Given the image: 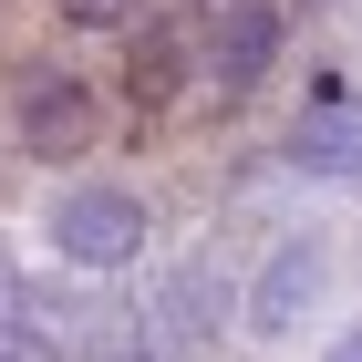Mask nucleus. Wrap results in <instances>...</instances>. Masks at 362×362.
I'll use <instances>...</instances> for the list:
<instances>
[{
	"label": "nucleus",
	"mask_w": 362,
	"mask_h": 362,
	"mask_svg": "<svg viewBox=\"0 0 362 362\" xmlns=\"http://www.w3.org/2000/svg\"><path fill=\"white\" fill-rule=\"evenodd\" d=\"M0 362H62V332H42V321H0Z\"/></svg>",
	"instance_id": "obj_8"
},
{
	"label": "nucleus",
	"mask_w": 362,
	"mask_h": 362,
	"mask_svg": "<svg viewBox=\"0 0 362 362\" xmlns=\"http://www.w3.org/2000/svg\"><path fill=\"white\" fill-rule=\"evenodd\" d=\"M62 11V31H135V21H156V0H52Z\"/></svg>",
	"instance_id": "obj_7"
},
{
	"label": "nucleus",
	"mask_w": 362,
	"mask_h": 362,
	"mask_svg": "<svg viewBox=\"0 0 362 362\" xmlns=\"http://www.w3.org/2000/svg\"><path fill=\"white\" fill-rule=\"evenodd\" d=\"M321 362H362V321H352V332H341V341H332Z\"/></svg>",
	"instance_id": "obj_9"
},
{
	"label": "nucleus",
	"mask_w": 362,
	"mask_h": 362,
	"mask_svg": "<svg viewBox=\"0 0 362 362\" xmlns=\"http://www.w3.org/2000/svg\"><path fill=\"white\" fill-rule=\"evenodd\" d=\"M42 238H52V259H62V269L114 279V269H135V259H145V238H156V207H145L135 187H114V176H83V187H62V197H52Z\"/></svg>",
	"instance_id": "obj_1"
},
{
	"label": "nucleus",
	"mask_w": 362,
	"mask_h": 362,
	"mask_svg": "<svg viewBox=\"0 0 362 362\" xmlns=\"http://www.w3.org/2000/svg\"><path fill=\"white\" fill-rule=\"evenodd\" d=\"M290 166L300 176H362V104L321 83V104L290 124Z\"/></svg>",
	"instance_id": "obj_6"
},
{
	"label": "nucleus",
	"mask_w": 362,
	"mask_h": 362,
	"mask_svg": "<svg viewBox=\"0 0 362 362\" xmlns=\"http://www.w3.org/2000/svg\"><path fill=\"white\" fill-rule=\"evenodd\" d=\"M321 290H332V249L321 238H279L269 259H259V279L238 290V332L249 341H290L321 310Z\"/></svg>",
	"instance_id": "obj_3"
},
{
	"label": "nucleus",
	"mask_w": 362,
	"mask_h": 362,
	"mask_svg": "<svg viewBox=\"0 0 362 362\" xmlns=\"http://www.w3.org/2000/svg\"><path fill=\"white\" fill-rule=\"evenodd\" d=\"M11 290H21V269H11V238H0V300H11Z\"/></svg>",
	"instance_id": "obj_10"
},
{
	"label": "nucleus",
	"mask_w": 362,
	"mask_h": 362,
	"mask_svg": "<svg viewBox=\"0 0 362 362\" xmlns=\"http://www.w3.org/2000/svg\"><path fill=\"white\" fill-rule=\"evenodd\" d=\"M93 135H104L93 73H73V62H21V73H11V145H21L31 166L93 156Z\"/></svg>",
	"instance_id": "obj_2"
},
{
	"label": "nucleus",
	"mask_w": 362,
	"mask_h": 362,
	"mask_svg": "<svg viewBox=\"0 0 362 362\" xmlns=\"http://www.w3.org/2000/svg\"><path fill=\"white\" fill-rule=\"evenodd\" d=\"M279 42H290V21H279L269 0H218V21H207V42H197V73H207L228 104H249V93L279 73Z\"/></svg>",
	"instance_id": "obj_4"
},
{
	"label": "nucleus",
	"mask_w": 362,
	"mask_h": 362,
	"mask_svg": "<svg viewBox=\"0 0 362 362\" xmlns=\"http://www.w3.org/2000/svg\"><path fill=\"white\" fill-rule=\"evenodd\" d=\"M124 42H135V52H124V104H135V114L176 104V93H187V73H197V31L156 11V21H135Z\"/></svg>",
	"instance_id": "obj_5"
},
{
	"label": "nucleus",
	"mask_w": 362,
	"mask_h": 362,
	"mask_svg": "<svg viewBox=\"0 0 362 362\" xmlns=\"http://www.w3.org/2000/svg\"><path fill=\"white\" fill-rule=\"evenodd\" d=\"M321 11H332V0H321Z\"/></svg>",
	"instance_id": "obj_11"
}]
</instances>
